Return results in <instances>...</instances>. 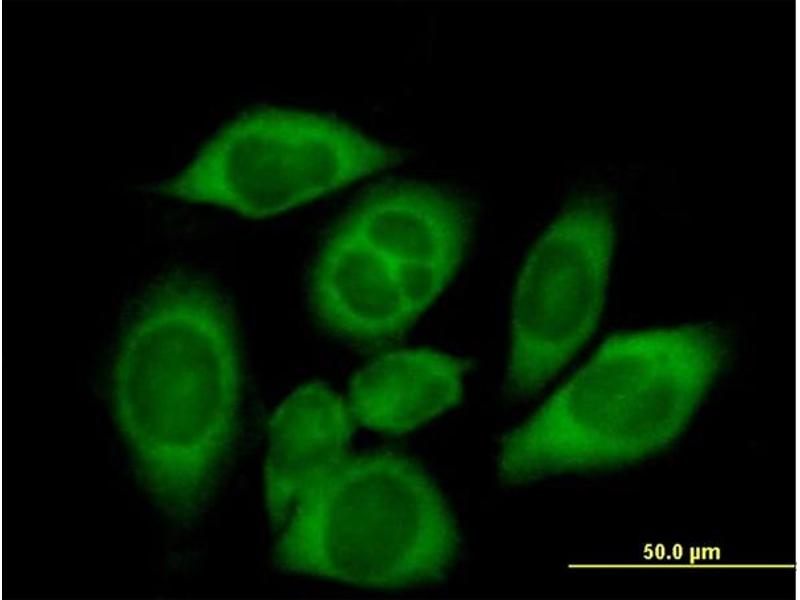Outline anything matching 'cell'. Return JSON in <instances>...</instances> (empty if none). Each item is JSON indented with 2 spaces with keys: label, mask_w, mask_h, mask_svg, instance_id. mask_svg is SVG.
<instances>
[{
  "label": "cell",
  "mask_w": 800,
  "mask_h": 600,
  "mask_svg": "<svg viewBox=\"0 0 800 600\" xmlns=\"http://www.w3.org/2000/svg\"><path fill=\"white\" fill-rule=\"evenodd\" d=\"M118 426L170 516L208 503L239 431L242 369L225 299L187 275L161 280L123 333L113 368Z\"/></svg>",
  "instance_id": "obj_1"
},
{
  "label": "cell",
  "mask_w": 800,
  "mask_h": 600,
  "mask_svg": "<svg viewBox=\"0 0 800 600\" xmlns=\"http://www.w3.org/2000/svg\"><path fill=\"white\" fill-rule=\"evenodd\" d=\"M308 294L323 329L359 346L393 342L417 320L397 268L363 241L334 227L315 258Z\"/></svg>",
  "instance_id": "obj_7"
},
{
  "label": "cell",
  "mask_w": 800,
  "mask_h": 600,
  "mask_svg": "<svg viewBox=\"0 0 800 600\" xmlns=\"http://www.w3.org/2000/svg\"><path fill=\"white\" fill-rule=\"evenodd\" d=\"M717 329L687 324L615 333L527 420L508 433L529 476L604 466L620 454V429L681 424L718 374Z\"/></svg>",
  "instance_id": "obj_3"
},
{
  "label": "cell",
  "mask_w": 800,
  "mask_h": 600,
  "mask_svg": "<svg viewBox=\"0 0 800 600\" xmlns=\"http://www.w3.org/2000/svg\"><path fill=\"white\" fill-rule=\"evenodd\" d=\"M353 420L349 405L319 381L298 387L275 410L264 467L274 529L282 528L304 494L348 458Z\"/></svg>",
  "instance_id": "obj_8"
},
{
  "label": "cell",
  "mask_w": 800,
  "mask_h": 600,
  "mask_svg": "<svg viewBox=\"0 0 800 600\" xmlns=\"http://www.w3.org/2000/svg\"><path fill=\"white\" fill-rule=\"evenodd\" d=\"M615 244L603 197L570 202L533 246L517 280L506 387L537 394L585 345L600 321Z\"/></svg>",
  "instance_id": "obj_5"
},
{
  "label": "cell",
  "mask_w": 800,
  "mask_h": 600,
  "mask_svg": "<svg viewBox=\"0 0 800 600\" xmlns=\"http://www.w3.org/2000/svg\"><path fill=\"white\" fill-rule=\"evenodd\" d=\"M474 223L471 205L449 189L385 181L364 192L334 228L363 241L397 268L417 318L456 274Z\"/></svg>",
  "instance_id": "obj_6"
},
{
  "label": "cell",
  "mask_w": 800,
  "mask_h": 600,
  "mask_svg": "<svg viewBox=\"0 0 800 600\" xmlns=\"http://www.w3.org/2000/svg\"><path fill=\"white\" fill-rule=\"evenodd\" d=\"M464 358L426 348L382 354L354 375L349 408L361 425L408 433L458 405L470 368Z\"/></svg>",
  "instance_id": "obj_9"
},
{
  "label": "cell",
  "mask_w": 800,
  "mask_h": 600,
  "mask_svg": "<svg viewBox=\"0 0 800 600\" xmlns=\"http://www.w3.org/2000/svg\"><path fill=\"white\" fill-rule=\"evenodd\" d=\"M401 158L398 149L336 117L260 107L222 127L159 191L266 218L393 167Z\"/></svg>",
  "instance_id": "obj_4"
},
{
  "label": "cell",
  "mask_w": 800,
  "mask_h": 600,
  "mask_svg": "<svg viewBox=\"0 0 800 600\" xmlns=\"http://www.w3.org/2000/svg\"><path fill=\"white\" fill-rule=\"evenodd\" d=\"M460 534L436 484L391 451L347 458L296 503L274 547L288 573L367 588L444 578Z\"/></svg>",
  "instance_id": "obj_2"
}]
</instances>
